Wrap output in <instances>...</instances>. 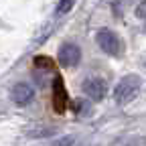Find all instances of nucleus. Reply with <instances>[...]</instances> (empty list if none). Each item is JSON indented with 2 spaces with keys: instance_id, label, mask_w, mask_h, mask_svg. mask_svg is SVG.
<instances>
[{
  "instance_id": "1",
  "label": "nucleus",
  "mask_w": 146,
  "mask_h": 146,
  "mask_svg": "<svg viewBox=\"0 0 146 146\" xmlns=\"http://www.w3.org/2000/svg\"><path fill=\"white\" fill-rule=\"evenodd\" d=\"M140 85H142V79H140L138 75H134V73L122 77V79L118 81L116 89H114V100H116V104H120V106L130 104V102L138 96Z\"/></svg>"
},
{
  "instance_id": "9",
  "label": "nucleus",
  "mask_w": 146,
  "mask_h": 146,
  "mask_svg": "<svg viewBox=\"0 0 146 146\" xmlns=\"http://www.w3.org/2000/svg\"><path fill=\"white\" fill-rule=\"evenodd\" d=\"M136 16H140V18H146V0H142V2L136 6Z\"/></svg>"
},
{
  "instance_id": "4",
  "label": "nucleus",
  "mask_w": 146,
  "mask_h": 146,
  "mask_svg": "<svg viewBox=\"0 0 146 146\" xmlns=\"http://www.w3.org/2000/svg\"><path fill=\"white\" fill-rule=\"evenodd\" d=\"M57 59L63 67H75L79 61H81V51L77 45H73V43H65L61 45L59 53H57Z\"/></svg>"
},
{
  "instance_id": "6",
  "label": "nucleus",
  "mask_w": 146,
  "mask_h": 146,
  "mask_svg": "<svg viewBox=\"0 0 146 146\" xmlns=\"http://www.w3.org/2000/svg\"><path fill=\"white\" fill-rule=\"evenodd\" d=\"M114 146H146V138L144 136H126V138H120Z\"/></svg>"
},
{
  "instance_id": "7",
  "label": "nucleus",
  "mask_w": 146,
  "mask_h": 146,
  "mask_svg": "<svg viewBox=\"0 0 146 146\" xmlns=\"http://www.w3.org/2000/svg\"><path fill=\"white\" fill-rule=\"evenodd\" d=\"M73 4H75V0H59V4H57V14H59V16L67 14V12L73 8Z\"/></svg>"
},
{
  "instance_id": "8",
  "label": "nucleus",
  "mask_w": 146,
  "mask_h": 146,
  "mask_svg": "<svg viewBox=\"0 0 146 146\" xmlns=\"http://www.w3.org/2000/svg\"><path fill=\"white\" fill-rule=\"evenodd\" d=\"M73 142H75V138H73V136H65V138H61L59 142H55L53 146H73Z\"/></svg>"
},
{
  "instance_id": "3",
  "label": "nucleus",
  "mask_w": 146,
  "mask_h": 146,
  "mask_svg": "<svg viewBox=\"0 0 146 146\" xmlns=\"http://www.w3.org/2000/svg\"><path fill=\"white\" fill-rule=\"evenodd\" d=\"M81 89H83V94H85L89 100L100 102V100H104L106 94H108V83H106L102 77H87V79L81 83Z\"/></svg>"
},
{
  "instance_id": "2",
  "label": "nucleus",
  "mask_w": 146,
  "mask_h": 146,
  "mask_svg": "<svg viewBox=\"0 0 146 146\" xmlns=\"http://www.w3.org/2000/svg\"><path fill=\"white\" fill-rule=\"evenodd\" d=\"M96 41L100 45V49L108 55H120L122 53V41H120V36L114 33V31H110V29H100L98 35H96Z\"/></svg>"
},
{
  "instance_id": "5",
  "label": "nucleus",
  "mask_w": 146,
  "mask_h": 146,
  "mask_svg": "<svg viewBox=\"0 0 146 146\" xmlns=\"http://www.w3.org/2000/svg\"><path fill=\"white\" fill-rule=\"evenodd\" d=\"M33 98H35L33 85H29V83H16L12 87V102L16 106H27V104L33 102Z\"/></svg>"
},
{
  "instance_id": "11",
  "label": "nucleus",
  "mask_w": 146,
  "mask_h": 146,
  "mask_svg": "<svg viewBox=\"0 0 146 146\" xmlns=\"http://www.w3.org/2000/svg\"><path fill=\"white\" fill-rule=\"evenodd\" d=\"M81 146H87V144H81Z\"/></svg>"
},
{
  "instance_id": "10",
  "label": "nucleus",
  "mask_w": 146,
  "mask_h": 146,
  "mask_svg": "<svg viewBox=\"0 0 146 146\" xmlns=\"http://www.w3.org/2000/svg\"><path fill=\"white\" fill-rule=\"evenodd\" d=\"M128 2H130V0H116L114 8H116V10H122V8H126V6H128Z\"/></svg>"
}]
</instances>
